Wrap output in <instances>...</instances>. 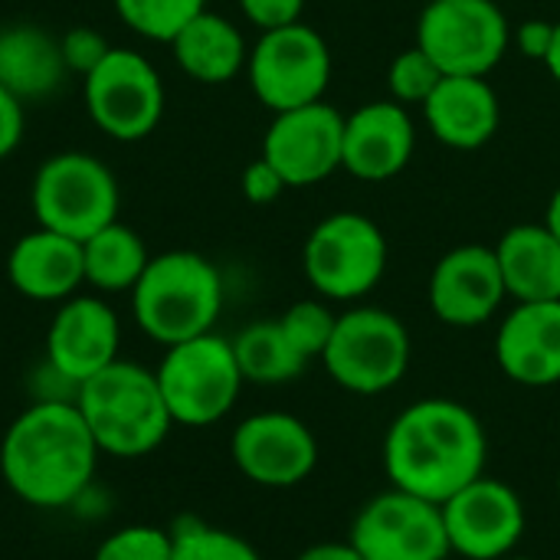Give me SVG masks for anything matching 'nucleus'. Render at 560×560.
Returning <instances> with one entry per match:
<instances>
[{"instance_id": "nucleus-13", "label": "nucleus", "mask_w": 560, "mask_h": 560, "mask_svg": "<svg viewBox=\"0 0 560 560\" xmlns=\"http://www.w3.org/2000/svg\"><path fill=\"white\" fill-rule=\"evenodd\" d=\"M440 509H443L450 551L466 560L509 558L515 555L525 535L522 495L502 479L479 476L453 499H446Z\"/></svg>"}, {"instance_id": "nucleus-36", "label": "nucleus", "mask_w": 560, "mask_h": 560, "mask_svg": "<svg viewBox=\"0 0 560 560\" xmlns=\"http://www.w3.org/2000/svg\"><path fill=\"white\" fill-rule=\"evenodd\" d=\"M555 43V23L551 20H525L518 30H515V46L525 59H538L545 62L548 49Z\"/></svg>"}, {"instance_id": "nucleus-7", "label": "nucleus", "mask_w": 560, "mask_h": 560, "mask_svg": "<svg viewBox=\"0 0 560 560\" xmlns=\"http://www.w3.org/2000/svg\"><path fill=\"white\" fill-rule=\"evenodd\" d=\"M154 374L171 420L180 427L220 423L236 407L246 384L233 354V341L213 331L171 345Z\"/></svg>"}, {"instance_id": "nucleus-11", "label": "nucleus", "mask_w": 560, "mask_h": 560, "mask_svg": "<svg viewBox=\"0 0 560 560\" xmlns=\"http://www.w3.org/2000/svg\"><path fill=\"white\" fill-rule=\"evenodd\" d=\"M85 112L115 141L148 138L164 115V82L154 62L135 49L112 46L82 79Z\"/></svg>"}, {"instance_id": "nucleus-17", "label": "nucleus", "mask_w": 560, "mask_h": 560, "mask_svg": "<svg viewBox=\"0 0 560 560\" xmlns=\"http://www.w3.org/2000/svg\"><path fill=\"white\" fill-rule=\"evenodd\" d=\"M118 345L121 325L112 305L95 295H72L49 322L46 361L72 384H82L118 361Z\"/></svg>"}, {"instance_id": "nucleus-20", "label": "nucleus", "mask_w": 560, "mask_h": 560, "mask_svg": "<svg viewBox=\"0 0 560 560\" xmlns=\"http://www.w3.org/2000/svg\"><path fill=\"white\" fill-rule=\"evenodd\" d=\"M423 118L433 138L453 151L489 144L502 125V102L486 75H443L423 102Z\"/></svg>"}, {"instance_id": "nucleus-32", "label": "nucleus", "mask_w": 560, "mask_h": 560, "mask_svg": "<svg viewBox=\"0 0 560 560\" xmlns=\"http://www.w3.org/2000/svg\"><path fill=\"white\" fill-rule=\"evenodd\" d=\"M59 46H62V59H66V69L69 72H79L82 79L108 56V39L92 30V26H75L69 30L66 36H59Z\"/></svg>"}, {"instance_id": "nucleus-38", "label": "nucleus", "mask_w": 560, "mask_h": 560, "mask_svg": "<svg viewBox=\"0 0 560 560\" xmlns=\"http://www.w3.org/2000/svg\"><path fill=\"white\" fill-rule=\"evenodd\" d=\"M545 69L551 72V79L560 85V20L555 23V43H551V49L545 56Z\"/></svg>"}, {"instance_id": "nucleus-6", "label": "nucleus", "mask_w": 560, "mask_h": 560, "mask_svg": "<svg viewBox=\"0 0 560 560\" xmlns=\"http://www.w3.org/2000/svg\"><path fill=\"white\" fill-rule=\"evenodd\" d=\"M118 200L115 174L85 151H62L43 161L30 190L36 223L75 243L115 223Z\"/></svg>"}, {"instance_id": "nucleus-35", "label": "nucleus", "mask_w": 560, "mask_h": 560, "mask_svg": "<svg viewBox=\"0 0 560 560\" xmlns=\"http://www.w3.org/2000/svg\"><path fill=\"white\" fill-rule=\"evenodd\" d=\"M23 138V102L0 85V161L16 151Z\"/></svg>"}, {"instance_id": "nucleus-39", "label": "nucleus", "mask_w": 560, "mask_h": 560, "mask_svg": "<svg viewBox=\"0 0 560 560\" xmlns=\"http://www.w3.org/2000/svg\"><path fill=\"white\" fill-rule=\"evenodd\" d=\"M545 223H548V230H551V233L560 240V187L555 190L551 203H548V217H545Z\"/></svg>"}, {"instance_id": "nucleus-15", "label": "nucleus", "mask_w": 560, "mask_h": 560, "mask_svg": "<svg viewBox=\"0 0 560 560\" xmlns=\"http://www.w3.org/2000/svg\"><path fill=\"white\" fill-rule=\"evenodd\" d=\"M233 466L262 489H292L318 466L315 433L292 413H253L230 440Z\"/></svg>"}, {"instance_id": "nucleus-21", "label": "nucleus", "mask_w": 560, "mask_h": 560, "mask_svg": "<svg viewBox=\"0 0 560 560\" xmlns=\"http://www.w3.org/2000/svg\"><path fill=\"white\" fill-rule=\"evenodd\" d=\"M7 279L23 299L66 302L85 282L82 243L39 226L13 243L7 256Z\"/></svg>"}, {"instance_id": "nucleus-18", "label": "nucleus", "mask_w": 560, "mask_h": 560, "mask_svg": "<svg viewBox=\"0 0 560 560\" xmlns=\"http://www.w3.org/2000/svg\"><path fill=\"white\" fill-rule=\"evenodd\" d=\"M417 151V128L400 102H364L345 115L341 167L368 184L397 177Z\"/></svg>"}, {"instance_id": "nucleus-22", "label": "nucleus", "mask_w": 560, "mask_h": 560, "mask_svg": "<svg viewBox=\"0 0 560 560\" xmlns=\"http://www.w3.org/2000/svg\"><path fill=\"white\" fill-rule=\"evenodd\" d=\"M515 302H560V240L548 223H518L492 246Z\"/></svg>"}, {"instance_id": "nucleus-31", "label": "nucleus", "mask_w": 560, "mask_h": 560, "mask_svg": "<svg viewBox=\"0 0 560 560\" xmlns=\"http://www.w3.org/2000/svg\"><path fill=\"white\" fill-rule=\"evenodd\" d=\"M174 558V535L154 525H128L112 532L92 560H171Z\"/></svg>"}, {"instance_id": "nucleus-42", "label": "nucleus", "mask_w": 560, "mask_h": 560, "mask_svg": "<svg viewBox=\"0 0 560 560\" xmlns=\"http://www.w3.org/2000/svg\"><path fill=\"white\" fill-rule=\"evenodd\" d=\"M427 3H430V0H427Z\"/></svg>"}, {"instance_id": "nucleus-26", "label": "nucleus", "mask_w": 560, "mask_h": 560, "mask_svg": "<svg viewBox=\"0 0 560 560\" xmlns=\"http://www.w3.org/2000/svg\"><path fill=\"white\" fill-rule=\"evenodd\" d=\"M233 354H236V364L243 371V381L259 384V387L289 384L308 368V361L295 351V345L282 331L279 318L246 325L233 338Z\"/></svg>"}, {"instance_id": "nucleus-16", "label": "nucleus", "mask_w": 560, "mask_h": 560, "mask_svg": "<svg viewBox=\"0 0 560 560\" xmlns=\"http://www.w3.org/2000/svg\"><path fill=\"white\" fill-rule=\"evenodd\" d=\"M509 299L492 246L466 243L450 249L430 276V308L443 325L479 328Z\"/></svg>"}, {"instance_id": "nucleus-27", "label": "nucleus", "mask_w": 560, "mask_h": 560, "mask_svg": "<svg viewBox=\"0 0 560 560\" xmlns=\"http://www.w3.org/2000/svg\"><path fill=\"white\" fill-rule=\"evenodd\" d=\"M203 10L207 0H115L121 23L154 43H171Z\"/></svg>"}, {"instance_id": "nucleus-41", "label": "nucleus", "mask_w": 560, "mask_h": 560, "mask_svg": "<svg viewBox=\"0 0 560 560\" xmlns=\"http://www.w3.org/2000/svg\"><path fill=\"white\" fill-rule=\"evenodd\" d=\"M558 499H560V476H558Z\"/></svg>"}, {"instance_id": "nucleus-12", "label": "nucleus", "mask_w": 560, "mask_h": 560, "mask_svg": "<svg viewBox=\"0 0 560 560\" xmlns=\"http://www.w3.org/2000/svg\"><path fill=\"white\" fill-rule=\"evenodd\" d=\"M348 541L364 560H446L453 555L443 509L400 489L374 495L354 515Z\"/></svg>"}, {"instance_id": "nucleus-8", "label": "nucleus", "mask_w": 560, "mask_h": 560, "mask_svg": "<svg viewBox=\"0 0 560 560\" xmlns=\"http://www.w3.org/2000/svg\"><path fill=\"white\" fill-rule=\"evenodd\" d=\"M322 361L341 390L358 397L387 394L410 368V331L394 312L361 305L338 315Z\"/></svg>"}, {"instance_id": "nucleus-40", "label": "nucleus", "mask_w": 560, "mask_h": 560, "mask_svg": "<svg viewBox=\"0 0 560 560\" xmlns=\"http://www.w3.org/2000/svg\"><path fill=\"white\" fill-rule=\"evenodd\" d=\"M502 560H535V558H518V555H509V558H502Z\"/></svg>"}, {"instance_id": "nucleus-30", "label": "nucleus", "mask_w": 560, "mask_h": 560, "mask_svg": "<svg viewBox=\"0 0 560 560\" xmlns=\"http://www.w3.org/2000/svg\"><path fill=\"white\" fill-rule=\"evenodd\" d=\"M440 82H443V69L420 46H410V49L397 52L390 69H387L390 95L400 105H423Z\"/></svg>"}, {"instance_id": "nucleus-1", "label": "nucleus", "mask_w": 560, "mask_h": 560, "mask_svg": "<svg viewBox=\"0 0 560 560\" xmlns=\"http://www.w3.org/2000/svg\"><path fill=\"white\" fill-rule=\"evenodd\" d=\"M489 436L459 400L430 397L410 404L384 436V472L394 489L443 505L486 476Z\"/></svg>"}, {"instance_id": "nucleus-24", "label": "nucleus", "mask_w": 560, "mask_h": 560, "mask_svg": "<svg viewBox=\"0 0 560 560\" xmlns=\"http://www.w3.org/2000/svg\"><path fill=\"white\" fill-rule=\"evenodd\" d=\"M167 46L174 49L177 66L194 82H203V85H223L236 79L249 59L240 26H233L226 16L210 13V10L197 13Z\"/></svg>"}, {"instance_id": "nucleus-33", "label": "nucleus", "mask_w": 560, "mask_h": 560, "mask_svg": "<svg viewBox=\"0 0 560 560\" xmlns=\"http://www.w3.org/2000/svg\"><path fill=\"white\" fill-rule=\"evenodd\" d=\"M240 10L259 33H269L299 23L305 0H240Z\"/></svg>"}, {"instance_id": "nucleus-4", "label": "nucleus", "mask_w": 560, "mask_h": 560, "mask_svg": "<svg viewBox=\"0 0 560 560\" xmlns=\"http://www.w3.org/2000/svg\"><path fill=\"white\" fill-rule=\"evenodd\" d=\"M220 308L223 279L207 256L190 249L151 256L138 285L131 289L138 328L164 348L213 331Z\"/></svg>"}, {"instance_id": "nucleus-23", "label": "nucleus", "mask_w": 560, "mask_h": 560, "mask_svg": "<svg viewBox=\"0 0 560 560\" xmlns=\"http://www.w3.org/2000/svg\"><path fill=\"white\" fill-rule=\"evenodd\" d=\"M66 59L59 36L36 23H16L0 30V85L20 102L52 95L66 79Z\"/></svg>"}, {"instance_id": "nucleus-19", "label": "nucleus", "mask_w": 560, "mask_h": 560, "mask_svg": "<svg viewBox=\"0 0 560 560\" xmlns=\"http://www.w3.org/2000/svg\"><path fill=\"white\" fill-rule=\"evenodd\" d=\"M495 361L522 387L560 384V302H515L499 325Z\"/></svg>"}, {"instance_id": "nucleus-29", "label": "nucleus", "mask_w": 560, "mask_h": 560, "mask_svg": "<svg viewBox=\"0 0 560 560\" xmlns=\"http://www.w3.org/2000/svg\"><path fill=\"white\" fill-rule=\"evenodd\" d=\"M282 331L289 335V341L295 345V351L305 358V361H315L325 354L331 335H335V325H338V315L318 302V299H305V302H295L285 308V315L279 318Z\"/></svg>"}, {"instance_id": "nucleus-34", "label": "nucleus", "mask_w": 560, "mask_h": 560, "mask_svg": "<svg viewBox=\"0 0 560 560\" xmlns=\"http://www.w3.org/2000/svg\"><path fill=\"white\" fill-rule=\"evenodd\" d=\"M240 187H243V197L256 207H266V203H276L289 184L282 180V174L266 161V158H256L253 164H246L243 177H240Z\"/></svg>"}, {"instance_id": "nucleus-37", "label": "nucleus", "mask_w": 560, "mask_h": 560, "mask_svg": "<svg viewBox=\"0 0 560 560\" xmlns=\"http://www.w3.org/2000/svg\"><path fill=\"white\" fill-rule=\"evenodd\" d=\"M295 560H364L361 551L351 545V541H322V545H312L305 548Z\"/></svg>"}, {"instance_id": "nucleus-25", "label": "nucleus", "mask_w": 560, "mask_h": 560, "mask_svg": "<svg viewBox=\"0 0 560 560\" xmlns=\"http://www.w3.org/2000/svg\"><path fill=\"white\" fill-rule=\"evenodd\" d=\"M148 262L151 256L144 240L118 220L102 226L82 243L85 282L95 285L98 292H131L141 272L148 269Z\"/></svg>"}, {"instance_id": "nucleus-2", "label": "nucleus", "mask_w": 560, "mask_h": 560, "mask_svg": "<svg viewBox=\"0 0 560 560\" xmlns=\"http://www.w3.org/2000/svg\"><path fill=\"white\" fill-rule=\"evenodd\" d=\"M102 450L75 400H36L3 433L0 476L33 509H66L92 482Z\"/></svg>"}, {"instance_id": "nucleus-3", "label": "nucleus", "mask_w": 560, "mask_h": 560, "mask_svg": "<svg viewBox=\"0 0 560 560\" xmlns=\"http://www.w3.org/2000/svg\"><path fill=\"white\" fill-rule=\"evenodd\" d=\"M75 407L95 446L115 459L154 453L174 427L158 374L121 358L79 384Z\"/></svg>"}, {"instance_id": "nucleus-14", "label": "nucleus", "mask_w": 560, "mask_h": 560, "mask_svg": "<svg viewBox=\"0 0 560 560\" xmlns=\"http://www.w3.org/2000/svg\"><path fill=\"white\" fill-rule=\"evenodd\" d=\"M345 148V115L322 102L276 112L266 138L262 158L282 174L289 187H312L341 167Z\"/></svg>"}, {"instance_id": "nucleus-10", "label": "nucleus", "mask_w": 560, "mask_h": 560, "mask_svg": "<svg viewBox=\"0 0 560 560\" xmlns=\"http://www.w3.org/2000/svg\"><path fill=\"white\" fill-rule=\"evenodd\" d=\"M509 20L495 0H430L417 46L443 75H489L509 52Z\"/></svg>"}, {"instance_id": "nucleus-5", "label": "nucleus", "mask_w": 560, "mask_h": 560, "mask_svg": "<svg viewBox=\"0 0 560 560\" xmlns=\"http://www.w3.org/2000/svg\"><path fill=\"white\" fill-rule=\"evenodd\" d=\"M384 230L354 210H338L315 223L302 249L308 285L328 302H358L374 292L387 272Z\"/></svg>"}, {"instance_id": "nucleus-9", "label": "nucleus", "mask_w": 560, "mask_h": 560, "mask_svg": "<svg viewBox=\"0 0 560 560\" xmlns=\"http://www.w3.org/2000/svg\"><path fill=\"white\" fill-rule=\"evenodd\" d=\"M246 75L256 98L276 115L325 98L331 82V49L315 26L302 20L282 30L259 33L246 59Z\"/></svg>"}, {"instance_id": "nucleus-28", "label": "nucleus", "mask_w": 560, "mask_h": 560, "mask_svg": "<svg viewBox=\"0 0 560 560\" xmlns=\"http://www.w3.org/2000/svg\"><path fill=\"white\" fill-rule=\"evenodd\" d=\"M171 535H174L171 560H262L246 538L203 522H184Z\"/></svg>"}]
</instances>
